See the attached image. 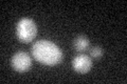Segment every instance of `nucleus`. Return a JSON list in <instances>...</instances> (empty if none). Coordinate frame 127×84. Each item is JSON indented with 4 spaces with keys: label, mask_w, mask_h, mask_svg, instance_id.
<instances>
[{
    "label": "nucleus",
    "mask_w": 127,
    "mask_h": 84,
    "mask_svg": "<svg viewBox=\"0 0 127 84\" xmlns=\"http://www.w3.org/2000/svg\"><path fill=\"white\" fill-rule=\"evenodd\" d=\"M104 55V50H103L102 47L100 46H93L90 49V57L93 58V59H101Z\"/></svg>",
    "instance_id": "6"
},
{
    "label": "nucleus",
    "mask_w": 127,
    "mask_h": 84,
    "mask_svg": "<svg viewBox=\"0 0 127 84\" xmlns=\"http://www.w3.org/2000/svg\"><path fill=\"white\" fill-rule=\"evenodd\" d=\"M90 41L84 35H79L73 40V47L77 51H85L89 49Z\"/></svg>",
    "instance_id": "5"
},
{
    "label": "nucleus",
    "mask_w": 127,
    "mask_h": 84,
    "mask_svg": "<svg viewBox=\"0 0 127 84\" xmlns=\"http://www.w3.org/2000/svg\"><path fill=\"white\" fill-rule=\"evenodd\" d=\"M34 59L43 65L54 66L63 60V51L59 47L49 40H39L31 49Z\"/></svg>",
    "instance_id": "1"
},
{
    "label": "nucleus",
    "mask_w": 127,
    "mask_h": 84,
    "mask_svg": "<svg viewBox=\"0 0 127 84\" xmlns=\"http://www.w3.org/2000/svg\"><path fill=\"white\" fill-rule=\"evenodd\" d=\"M16 34L18 39L23 43H30L34 40L37 34V26L30 18H22L19 20L16 27Z\"/></svg>",
    "instance_id": "2"
},
{
    "label": "nucleus",
    "mask_w": 127,
    "mask_h": 84,
    "mask_svg": "<svg viewBox=\"0 0 127 84\" xmlns=\"http://www.w3.org/2000/svg\"><path fill=\"white\" fill-rule=\"evenodd\" d=\"M72 67L75 71L79 74H86L92 67V60L90 59L89 56L85 54H79L75 56L72 60Z\"/></svg>",
    "instance_id": "4"
},
{
    "label": "nucleus",
    "mask_w": 127,
    "mask_h": 84,
    "mask_svg": "<svg viewBox=\"0 0 127 84\" xmlns=\"http://www.w3.org/2000/svg\"><path fill=\"white\" fill-rule=\"evenodd\" d=\"M11 64L15 70L19 71V73H23V71H27L31 68L32 59L30 55L26 51H17L12 57Z\"/></svg>",
    "instance_id": "3"
}]
</instances>
